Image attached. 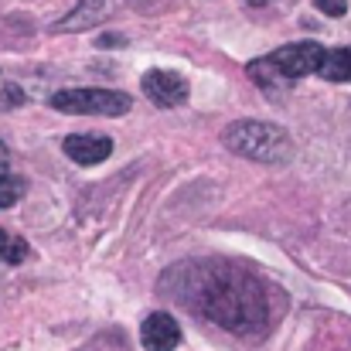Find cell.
Instances as JSON below:
<instances>
[{
    "mask_svg": "<svg viewBox=\"0 0 351 351\" xmlns=\"http://www.w3.org/2000/svg\"><path fill=\"white\" fill-rule=\"evenodd\" d=\"M317 75L328 79V82H351V48L324 51V58L317 65Z\"/></svg>",
    "mask_w": 351,
    "mask_h": 351,
    "instance_id": "obj_9",
    "label": "cell"
},
{
    "mask_svg": "<svg viewBox=\"0 0 351 351\" xmlns=\"http://www.w3.org/2000/svg\"><path fill=\"white\" fill-rule=\"evenodd\" d=\"M314 3H317L324 14H331V17H341V14L348 10V3H345V0H314Z\"/></svg>",
    "mask_w": 351,
    "mask_h": 351,
    "instance_id": "obj_12",
    "label": "cell"
},
{
    "mask_svg": "<svg viewBox=\"0 0 351 351\" xmlns=\"http://www.w3.org/2000/svg\"><path fill=\"white\" fill-rule=\"evenodd\" d=\"M160 287L188 311L232 335H263L273 321L266 283L229 259H191L171 266Z\"/></svg>",
    "mask_w": 351,
    "mask_h": 351,
    "instance_id": "obj_1",
    "label": "cell"
},
{
    "mask_svg": "<svg viewBox=\"0 0 351 351\" xmlns=\"http://www.w3.org/2000/svg\"><path fill=\"white\" fill-rule=\"evenodd\" d=\"M222 140L239 157H249V160H259V164H287L293 157L290 133L283 126L263 123V119H235L226 126Z\"/></svg>",
    "mask_w": 351,
    "mask_h": 351,
    "instance_id": "obj_2",
    "label": "cell"
},
{
    "mask_svg": "<svg viewBox=\"0 0 351 351\" xmlns=\"http://www.w3.org/2000/svg\"><path fill=\"white\" fill-rule=\"evenodd\" d=\"M324 45L317 41H293V45H283L276 48L273 55L266 58H256L249 65V79H256L259 86H276V82H290V79H304V75H314L321 58H324Z\"/></svg>",
    "mask_w": 351,
    "mask_h": 351,
    "instance_id": "obj_3",
    "label": "cell"
},
{
    "mask_svg": "<svg viewBox=\"0 0 351 351\" xmlns=\"http://www.w3.org/2000/svg\"><path fill=\"white\" fill-rule=\"evenodd\" d=\"M140 86H143L147 99H150L154 106H160V110H174V106H181V103L188 99V82H184L178 72L154 69V72L143 75Z\"/></svg>",
    "mask_w": 351,
    "mask_h": 351,
    "instance_id": "obj_5",
    "label": "cell"
},
{
    "mask_svg": "<svg viewBox=\"0 0 351 351\" xmlns=\"http://www.w3.org/2000/svg\"><path fill=\"white\" fill-rule=\"evenodd\" d=\"M113 14V0H79L75 10H69L55 31H89V27H99V21H106Z\"/></svg>",
    "mask_w": 351,
    "mask_h": 351,
    "instance_id": "obj_8",
    "label": "cell"
},
{
    "mask_svg": "<svg viewBox=\"0 0 351 351\" xmlns=\"http://www.w3.org/2000/svg\"><path fill=\"white\" fill-rule=\"evenodd\" d=\"M62 150H65L75 164L93 167V164H103V160L113 154V140L103 136V133H75V136H69V140L62 143Z\"/></svg>",
    "mask_w": 351,
    "mask_h": 351,
    "instance_id": "obj_7",
    "label": "cell"
},
{
    "mask_svg": "<svg viewBox=\"0 0 351 351\" xmlns=\"http://www.w3.org/2000/svg\"><path fill=\"white\" fill-rule=\"evenodd\" d=\"M24 195V181L14 178V174H3L0 178V208H14Z\"/></svg>",
    "mask_w": 351,
    "mask_h": 351,
    "instance_id": "obj_11",
    "label": "cell"
},
{
    "mask_svg": "<svg viewBox=\"0 0 351 351\" xmlns=\"http://www.w3.org/2000/svg\"><path fill=\"white\" fill-rule=\"evenodd\" d=\"M51 106L75 117H123L130 110V96L117 89H62L51 96Z\"/></svg>",
    "mask_w": 351,
    "mask_h": 351,
    "instance_id": "obj_4",
    "label": "cell"
},
{
    "mask_svg": "<svg viewBox=\"0 0 351 351\" xmlns=\"http://www.w3.org/2000/svg\"><path fill=\"white\" fill-rule=\"evenodd\" d=\"M7 167H10V154H7V147L0 143V178H3V174H10Z\"/></svg>",
    "mask_w": 351,
    "mask_h": 351,
    "instance_id": "obj_13",
    "label": "cell"
},
{
    "mask_svg": "<svg viewBox=\"0 0 351 351\" xmlns=\"http://www.w3.org/2000/svg\"><path fill=\"white\" fill-rule=\"evenodd\" d=\"M140 341H143L147 351H174L181 345V328H178V321H174L171 314L157 311V314H150V317L143 321Z\"/></svg>",
    "mask_w": 351,
    "mask_h": 351,
    "instance_id": "obj_6",
    "label": "cell"
},
{
    "mask_svg": "<svg viewBox=\"0 0 351 351\" xmlns=\"http://www.w3.org/2000/svg\"><path fill=\"white\" fill-rule=\"evenodd\" d=\"M245 3H252V7H263V3H273V0H245Z\"/></svg>",
    "mask_w": 351,
    "mask_h": 351,
    "instance_id": "obj_14",
    "label": "cell"
},
{
    "mask_svg": "<svg viewBox=\"0 0 351 351\" xmlns=\"http://www.w3.org/2000/svg\"><path fill=\"white\" fill-rule=\"evenodd\" d=\"M27 242L21 239V235L7 232V229H0V259L3 263H10V266H17V263H24L27 259Z\"/></svg>",
    "mask_w": 351,
    "mask_h": 351,
    "instance_id": "obj_10",
    "label": "cell"
}]
</instances>
